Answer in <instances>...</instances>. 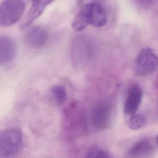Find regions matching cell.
I'll use <instances>...</instances> for the list:
<instances>
[{"instance_id":"cell-3","label":"cell","mask_w":158,"mask_h":158,"mask_svg":"<svg viewBox=\"0 0 158 158\" xmlns=\"http://www.w3.org/2000/svg\"><path fill=\"white\" fill-rule=\"evenodd\" d=\"M114 117V108L109 100L99 101L93 107L91 121L93 127L97 130L103 131L110 128Z\"/></svg>"},{"instance_id":"cell-11","label":"cell","mask_w":158,"mask_h":158,"mask_svg":"<svg viewBox=\"0 0 158 158\" xmlns=\"http://www.w3.org/2000/svg\"><path fill=\"white\" fill-rule=\"evenodd\" d=\"M48 33L41 26H35L28 29L25 33V43L33 48L43 47L48 41Z\"/></svg>"},{"instance_id":"cell-9","label":"cell","mask_w":158,"mask_h":158,"mask_svg":"<svg viewBox=\"0 0 158 158\" xmlns=\"http://www.w3.org/2000/svg\"><path fill=\"white\" fill-rule=\"evenodd\" d=\"M143 99V89L138 83H133L128 88L123 106L124 114L130 116L137 112Z\"/></svg>"},{"instance_id":"cell-7","label":"cell","mask_w":158,"mask_h":158,"mask_svg":"<svg viewBox=\"0 0 158 158\" xmlns=\"http://www.w3.org/2000/svg\"><path fill=\"white\" fill-rule=\"evenodd\" d=\"M157 148V138L146 136L135 142L128 149L127 155L130 157H148L155 153Z\"/></svg>"},{"instance_id":"cell-1","label":"cell","mask_w":158,"mask_h":158,"mask_svg":"<svg viewBox=\"0 0 158 158\" xmlns=\"http://www.w3.org/2000/svg\"><path fill=\"white\" fill-rule=\"evenodd\" d=\"M64 127L67 134L72 136H81L87 129L86 118L83 108L78 102L70 103L64 110Z\"/></svg>"},{"instance_id":"cell-2","label":"cell","mask_w":158,"mask_h":158,"mask_svg":"<svg viewBox=\"0 0 158 158\" xmlns=\"http://www.w3.org/2000/svg\"><path fill=\"white\" fill-rule=\"evenodd\" d=\"M23 144V135L20 129L11 128L0 135V157H11L18 154Z\"/></svg>"},{"instance_id":"cell-13","label":"cell","mask_w":158,"mask_h":158,"mask_svg":"<svg viewBox=\"0 0 158 158\" xmlns=\"http://www.w3.org/2000/svg\"><path fill=\"white\" fill-rule=\"evenodd\" d=\"M49 95L51 99L57 104H64L67 98V92L62 85H54L49 89Z\"/></svg>"},{"instance_id":"cell-15","label":"cell","mask_w":158,"mask_h":158,"mask_svg":"<svg viewBox=\"0 0 158 158\" xmlns=\"http://www.w3.org/2000/svg\"><path fill=\"white\" fill-rule=\"evenodd\" d=\"M85 157L88 158H110L112 156L106 150L93 145L87 149Z\"/></svg>"},{"instance_id":"cell-8","label":"cell","mask_w":158,"mask_h":158,"mask_svg":"<svg viewBox=\"0 0 158 158\" xmlns=\"http://www.w3.org/2000/svg\"><path fill=\"white\" fill-rule=\"evenodd\" d=\"M88 39L78 37L73 40L72 54L77 64H85L93 57L94 48Z\"/></svg>"},{"instance_id":"cell-10","label":"cell","mask_w":158,"mask_h":158,"mask_svg":"<svg viewBox=\"0 0 158 158\" xmlns=\"http://www.w3.org/2000/svg\"><path fill=\"white\" fill-rule=\"evenodd\" d=\"M17 54V46L10 36L2 35L0 36V64L8 65L12 63Z\"/></svg>"},{"instance_id":"cell-14","label":"cell","mask_w":158,"mask_h":158,"mask_svg":"<svg viewBox=\"0 0 158 158\" xmlns=\"http://www.w3.org/2000/svg\"><path fill=\"white\" fill-rule=\"evenodd\" d=\"M147 123L146 117L141 113H135L129 116L127 124L128 127L133 130H136L143 127Z\"/></svg>"},{"instance_id":"cell-5","label":"cell","mask_w":158,"mask_h":158,"mask_svg":"<svg viewBox=\"0 0 158 158\" xmlns=\"http://www.w3.org/2000/svg\"><path fill=\"white\" fill-rule=\"evenodd\" d=\"M157 56L154 50L146 47L138 52L134 65L135 73L139 77H147L152 74L157 69Z\"/></svg>"},{"instance_id":"cell-12","label":"cell","mask_w":158,"mask_h":158,"mask_svg":"<svg viewBox=\"0 0 158 158\" xmlns=\"http://www.w3.org/2000/svg\"><path fill=\"white\" fill-rule=\"evenodd\" d=\"M52 2V1H32L30 9L20 23V28L23 29L30 25L34 21L41 16L46 8Z\"/></svg>"},{"instance_id":"cell-6","label":"cell","mask_w":158,"mask_h":158,"mask_svg":"<svg viewBox=\"0 0 158 158\" xmlns=\"http://www.w3.org/2000/svg\"><path fill=\"white\" fill-rule=\"evenodd\" d=\"M78 13L86 23L94 27L104 26L107 21V14L104 6L98 1H89L85 4Z\"/></svg>"},{"instance_id":"cell-4","label":"cell","mask_w":158,"mask_h":158,"mask_svg":"<svg viewBox=\"0 0 158 158\" xmlns=\"http://www.w3.org/2000/svg\"><path fill=\"white\" fill-rule=\"evenodd\" d=\"M25 4L21 0H6L0 4V25L9 27L15 24L22 17Z\"/></svg>"}]
</instances>
